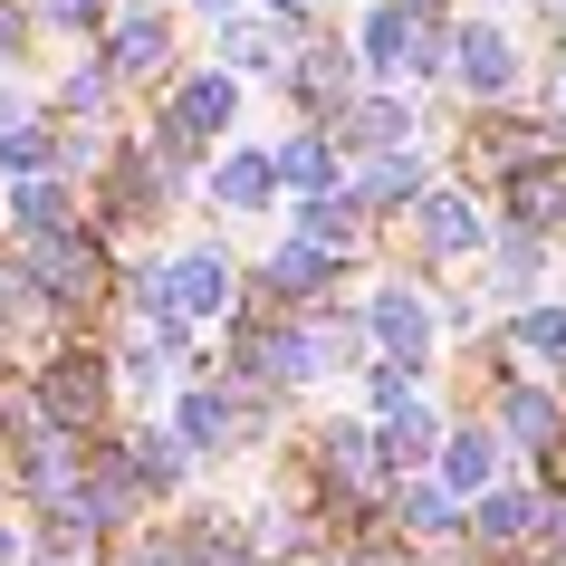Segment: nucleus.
<instances>
[{"instance_id": "nucleus-1", "label": "nucleus", "mask_w": 566, "mask_h": 566, "mask_svg": "<svg viewBox=\"0 0 566 566\" xmlns=\"http://www.w3.org/2000/svg\"><path fill=\"white\" fill-rule=\"evenodd\" d=\"M451 87L471 96L480 116L490 106H518L528 96V39L509 30L500 10H461L451 20Z\"/></svg>"}, {"instance_id": "nucleus-2", "label": "nucleus", "mask_w": 566, "mask_h": 566, "mask_svg": "<svg viewBox=\"0 0 566 566\" xmlns=\"http://www.w3.org/2000/svg\"><path fill=\"white\" fill-rule=\"evenodd\" d=\"M96 49H106V67L125 77V96H135V87L164 96V87L182 77V10L135 0V10H116V20H106V39H96Z\"/></svg>"}, {"instance_id": "nucleus-3", "label": "nucleus", "mask_w": 566, "mask_h": 566, "mask_svg": "<svg viewBox=\"0 0 566 566\" xmlns=\"http://www.w3.org/2000/svg\"><path fill=\"white\" fill-rule=\"evenodd\" d=\"M231 125H240V77L221 59H202V67H182L174 87H164V125H154V135L202 164L211 145H231Z\"/></svg>"}, {"instance_id": "nucleus-4", "label": "nucleus", "mask_w": 566, "mask_h": 566, "mask_svg": "<svg viewBox=\"0 0 566 566\" xmlns=\"http://www.w3.org/2000/svg\"><path fill=\"white\" fill-rule=\"evenodd\" d=\"M403 221H413V250L432 269H442V260H480V250L500 240V231H490V211H480V192H461V182H432Z\"/></svg>"}, {"instance_id": "nucleus-5", "label": "nucleus", "mask_w": 566, "mask_h": 566, "mask_svg": "<svg viewBox=\"0 0 566 566\" xmlns=\"http://www.w3.org/2000/svg\"><path fill=\"white\" fill-rule=\"evenodd\" d=\"M336 154L356 164V154H403V145H422V106L403 87H356L346 106H336Z\"/></svg>"}, {"instance_id": "nucleus-6", "label": "nucleus", "mask_w": 566, "mask_h": 566, "mask_svg": "<svg viewBox=\"0 0 566 566\" xmlns=\"http://www.w3.org/2000/svg\"><path fill=\"white\" fill-rule=\"evenodd\" d=\"M365 336H375V365L422 375V365H432V346H442V307L413 298V289H375V298H365Z\"/></svg>"}, {"instance_id": "nucleus-7", "label": "nucleus", "mask_w": 566, "mask_h": 566, "mask_svg": "<svg viewBox=\"0 0 566 566\" xmlns=\"http://www.w3.org/2000/svg\"><path fill=\"white\" fill-rule=\"evenodd\" d=\"M346 192H356L365 221H403V211L432 192V145H403V154H356L346 164Z\"/></svg>"}, {"instance_id": "nucleus-8", "label": "nucleus", "mask_w": 566, "mask_h": 566, "mask_svg": "<svg viewBox=\"0 0 566 566\" xmlns=\"http://www.w3.org/2000/svg\"><path fill=\"white\" fill-rule=\"evenodd\" d=\"M422 30H432V20L394 10V0H365L356 20H346V39H356V59H365V87H403V77H413Z\"/></svg>"}, {"instance_id": "nucleus-9", "label": "nucleus", "mask_w": 566, "mask_h": 566, "mask_svg": "<svg viewBox=\"0 0 566 566\" xmlns=\"http://www.w3.org/2000/svg\"><path fill=\"white\" fill-rule=\"evenodd\" d=\"M307 49V30H279L260 10H240L231 30H211V59L231 67V77H269V87H289V59Z\"/></svg>"}, {"instance_id": "nucleus-10", "label": "nucleus", "mask_w": 566, "mask_h": 566, "mask_svg": "<svg viewBox=\"0 0 566 566\" xmlns=\"http://www.w3.org/2000/svg\"><path fill=\"white\" fill-rule=\"evenodd\" d=\"M202 192L221 221H260L269 202H279V154L269 145H231L221 164H202Z\"/></svg>"}, {"instance_id": "nucleus-11", "label": "nucleus", "mask_w": 566, "mask_h": 566, "mask_svg": "<svg viewBox=\"0 0 566 566\" xmlns=\"http://www.w3.org/2000/svg\"><path fill=\"white\" fill-rule=\"evenodd\" d=\"M490 432H500V442H528V451H557L566 442V403L537 385V375H509V385L490 394Z\"/></svg>"}, {"instance_id": "nucleus-12", "label": "nucleus", "mask_w": 566, "mask_h": 566, "mask_svg": "<svg viewBox=\"0 0 566 566\" xmlns=\"http://www.w3.org/2000/svg\"><path fill=\"white\" fill-rule=\"evenodd\" d=\"M269 154H279V192H298V202H317V192H346V154H336L327 125H289Z\"/></svg>"}, {"instance_id": "nucleus-13", "label": "nucleus", "mask_w": 566, "mask_h": 566, "mask_svg": "<svg viewBox=\"0 0 566 566\" xmlns=\"http://www.w3.org/2000/svg\"><path fill=\"white\" fill-rule=\"evenodd\" d=\"M116 106H125V77L106 67V49H77L67 77H59V96H49V116L59 125H106Z\"/></svg>"}, {"instance_id": "nucleus-14", "label": "nucleus", "mask_w": 566, "mask_h": 566, "mask_svg": "<svg viewBox=\"0 0 566 566\" xmlns=\"http://www.w3.org/2000/svg\"><path fill=\"white\" fill-rule=\"evenodd\" d=\"M59 231H87L77 182H67V174H49V182H10V240H59Z\"/></svg>"}, {"instance_id": "nucleus-15", "label": "nucleus", "mask_w": 566, "mask_h": 566, "mask_svg": "<svg viewBox=\"0 0 566 566\" xmlns=\"http://www.w3.org/2000/svg\"><path fill=\"white\" fill-rule=\"evenodd\" d=\"M432 480H442L451 500H490V490H500V432H490V422H461L442 442V461H432Z\"/></svg>"}, {"instance_id": "nucleus-16", "label": "nucleus", "mask_w": 566, "mask_h": 566, "mask_svg": "<svg viewBox=\"0 0 566 566\" xmlns=\"http://www.w3.org/2000/svg\"><path fill=\"white\" fill-rule=\"evenodd\" d=\"M59 135H67V125L49 116V106L20 116L10 135H0V174H10V182H49V174H59Z\"/></svg>"}, {"instance_id": "nucleus-17", "label": "nucleus", "mask_w": 566, "mask_h": 566, "mask_svg": "<svg viewBox=\"0 0 566 566\" xmlns=\"http://www.w3.org/2000/svg\"><path fill=\"white\" fill-rule=\"evenodd\" d=\"M375 432H385V471H422V461H442V442H451V422L432 413V403H413V413L375 422Z\"/></svg>"}, {"instance_id": "nucleus-18", "label": "nucleus", "mask_w": 566, "mask_h": 566, "mask_svg": "<svg viewBox=\"0 0 566 566\" xmlns=\"http://www.w3.org/2000/svg\"><path fill=\"white\" fill-rule=\"evenodd\" d=\"M500 346H509V356H537V365H557V375H566V307H509Z\"/></svg>"}, {"instance_id": "nucleus-19", "label": "nucleus", "mask_w": 566, "mask_h": 566, "mask_svg": "<svg viewBox=\"0 0 566 566\" xmlns=\"http://www.w3.org/2000/svg\"><path fill=\"white\" fill-rule=\"evenodd\" d=\"M116 10H135V0H39V30H49V39H87V49H96Z\"/></svg>"}, {"instance_id": "nucleus-20", "label": "nucleus", "mask_w": 566, "mask_h": 566, "mask_svg": "<svg viewBox=\"0 0 566 566\" xmlns=\"http://www.w3.org/2000/svg\"><path fill=\"white\" fill-rule=\"evenodd\" d=\"M480 537H490V547H518V537L537 528V500L528 490H490V500H480V518H471Z\"/></svg>"}, {"instance_id": "nucleus-21", "label": "nucleus", "mask_w": 566, "mask_h": 566, "mask_svg": "<svg viewBox=\"0 0 566 566\" xmlns=\"http://www.w3.org/2000/svg\"><path fill=\"white\" fill-rule=\"evenodd\" d=\"M39 0H0V77H10V67H30V49H39Z\"/></svg>"}, {"instance_id": "nucleus-22", "label": "nucleus", "mask_w": 566, "mask_h": 566, "mask_svg": "<svg viewBox=\"0 0 566 566\" xmlns=\"http://www.w3.org/2000/svg\"><path fill=\"white\" fill-rule=\"evenodd\" d=\"M365 403L394 422V413H413L422 394H413V375H403V365H365Z\"/></svg>"}, {"instance_id": "nucleus-23", "label": "nucleus", "mask_w": 566, "mask_h": 566, "mask_svg": "<svg viewBox=\"0 0 566 566\" xmlns=\"http://www.w3.org/2000/svg\"><path fill=\"white\" fill-rule=\"evenodd\" d=\"M260 20H279V30H317L327 20V0H250Z\"/></svg>"}, {"instance_id": "nucleus-24", "label": "nucleus", "mask_w": 566, "mask_h": 566, "mask_svg": "<svg viewBox=\"0 0 566 566\" xmlns=\"http://www.w3.org/2000/svg\"><path fill=\"white\" fill-rule=\"evenodd\" d=\"M240 10H250V0H182V20H202V30H231Z\"/></svg>"}, {"instance_id": "nucleus-25", "label": "nucleus", "mask_w": 566, "mask_h": 566, "mask_svg": "<svg viewBox=\"0 0 566 566\" xmlns=\"http://www.w3.org/2000/svg\"><path fill=\"white\" fill-rule=\"evenodd\" d=\"M20 116H30V96H20V87H10V77H0V135H10V125H20Z\"/></svg>"}, {"instance_id": "nucleus-26", "label": "nucleus", "mask_w": 566, "mask_h": 566, "mask_svg": "<svg viewBox=\"0 0 566 566\" xmlns=\"http://www.w3.org/2000/svg\"><path fill=\"white\" fill-rule=\"evenodd\" d=\"M394 10H413V20H461V0H394Z\"/></svg>"}, {"instance_id": "nucleus-27", "label": "nucleus", "mask_w": 566, "mask_h": 566, "mask_svg": "<svg viewBox=\"0 0 566 566\" xmlns=\"http://www.w3.org/2000/svg\"><path fill=\"white\" fill-rule=\"evenodd\" d=\"M547 59H566V0L547 10Z\"/></svg>"}, {"instance_id": "nucleus-28", "label": "nucleus", "mask_w": 566, "mask_h": 566, "mask_svg": "<svg viewBox=\"0 0 566 566\" xmlns=\"http://www.w3.org/2000/svg\"><path fill=\"white\" fill-rule=\"evenodd\" d=\"M509 10H518V20H547V10H557V0H509Z\"/></svg>"}, {"instance_id": "nucleus-29", "label": "nucleus", "mask_w": 566, "mask_h": 566, "mask_svg": "<svg viewBox=\"0 0 566 566\" xmlns=\"http://www.w3.org/2000/svg\"><path fill=\"white\" fill-rule=\"evenodd\" d=\"M327 10H336V20H356V10H365V0H327Z\"/></svg>"}, {"instance_id": "nucleus-30", "label": "nucleus", "mask_w": 566, "mask_h": 566, "mask_svg": "<svg viewBox=\"0 0 566 566\" xmlns=\"http://www.w3.org/2000/svg\"><path fill=\"white\" fill-rule=\"evenodd\" d=\"M164 10H182V0H164Z\"/></svg>"}]
</instances>
